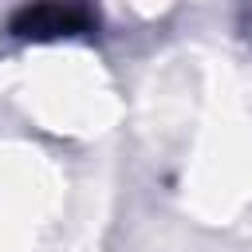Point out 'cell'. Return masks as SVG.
I'll return each instance as SVG.
<instances>
[{"label": "cell", "mask_w": 252, "mask_h": 252, "mask_svg": "<svg viewBox=\"0 0 252 252\" xmlns=\"http://www.w3.org/2000/svg\"><path fill=\"white\" fill-rule=\"evenodd\" d=\"M83 24V16H67L59 4H47V8H35V12H28L16 28H28L24 35H51V32H63V28H79Z\"/></svg>", "instance_id": "6da1fadb"}]
</instances>
